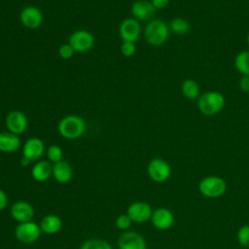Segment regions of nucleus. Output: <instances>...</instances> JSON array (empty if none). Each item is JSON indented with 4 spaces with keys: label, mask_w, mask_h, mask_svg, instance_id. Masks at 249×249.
Masks as SVG:
<instances>
[{
    "label": "nucleus",
    "mask_w": 249,
    "mask_h": 249,
    "mask_svg": "<svg viewBox=\"0 0 249 249\" xmlns=\"http://www.w3.org/2000/svg\"><path fill=\"white\" fill-rule=\"evenodd\" d=\"M226 98L217 90H209L201 93L197 98V109L204 116H215L225 107Z\"/></svg>",
    "instance_id": "1"
},
{
    "label": "nucleus",
    "mask_w": 249,
    "mask_h": 249,
    "mask_svg": "<svg viewBox=\"0 0 249 249\" xmlns=\"http://www.w3.org/2000/svg\"><path fill=\"white\" fill-rule=\"evenodd\" d=\"M169 33L170 29L165 21L161 19H152L145 26L144 38L149 45L160 47L168 40Z\"/></svg>",
    "instance_id": "2"
},
{
    "label": "nucleus",
    "mask_w": 249,
    "mask_h": 249,
    "mask_svg": "<svg viewBox=\"0 0 249 249\" xmlns=\"http://www.w3.org/2000/svg\"><path fill=\"white\" fill-rule=\"evenodd\" d=\"M57 130L63 138L69 140L77 139L85 133L86 123L80 116L68 115L59 121Z\"/></svg>",
    "instance_id": "3"
},
{
    "label": "nucleus",
    "mask_w": 249,
    "mask_h": 249,
    "mask_svg": "<svg viewBox=\"0 0 249 249\" xmlns=\"http://www.w3.org/2000/svg\"><path fill=\"white\" fill-rule=\"evenodd\" d=\"M200 194L206 197L215 198L222 196L227 190L226 181L219 176H207L198 184Z\"/></svg>",
    "instance_id": "4"
},
{
    "label": "nucleus",
    "mask_w": 249,
    "mask_h": 249,
    "mask_svg": "<svg viewBox=\"0 0 249 249\" xmlns=\"http://www.w3.org/2000/svg\"><path fill=\"white\" fill-rule=\"evenodd\" d=\"M41 234L42 231L39 224L33 221L19 223L15 230L16 238L24 244H32L36 242L40 238Z\"/></svg>",
    "instance_id": "5"
},
{
    "label": "nucleus",
    "mask_w": 249,
    "mask_h": 249,
    "mask_svg": "<svg viewBox=\"0 0 249 249\" xmlns=\"http://www.w3.org/2000/svg\"><path fill=\"white\" fill-rule=\"evenodd\" d=\"M147 172L153 181L157 183H162L169 179L171 175V167L169 163L164 160L155 158L148 163Z\"/></svg>",
    "instance_id": "6"
},
{
    "label": "nucleus",
    "mask_w": 249,
    "mask_h": 249,
    "mask_svg": "<svg viewBox=\"0 0 249 249\" xmlns=\"http://www.w3.org/2000/svg\"><path fill=\"white\" fill-rule=\"evenodd\" d=\"M68 43L75 53H87L93 47L94 37L87 30H76L70 35Z\"/></svg>",
    "instance_id": "7"
},
{
    "label": "nucleus",
    "mask_w": 249,
    "mask_h": 249,
    "mask_svg": "<svg viewBox=\"0 0 249 249\" xmlns=\"http://www.w3.org/2000/svg\"><path fill=\"white\" fill-rule=\"evenodd\" d=\"M141 34V26L134 18H127L123 19L119 26V35L123 42H133L138 40Z\"/></svg>",
    "instance_id": "8"
},
{
    "label": "nucleus",
    "mask_w": 249,
    "mask_h": 249,
    "mask_svg": "<svg viewBox=\"0 0 249 249\" xmlns=\"http://www.w3.org/2000/svg\"><path fill=\"white\" fill-rule=\"evenodd\" d=\"M10 214L12 218L19 224L32 221L35 215V210L28 201L18 200L12 204Z\"/></svg>",
    "instance_id": "9"
},
{
    "label": "nucleus",
    "mask_w": 249,
    "mask_h": 249,
    "mask_svg": "<svg viewBox=\"0 0 249 249\" xmlns=\"http://www.w3.org/2000/svg\"><path fill=\"white\" fill-rule=\"evenodd\" d=\"M126 214L134 223H145L151 220L153 210L150 204L145 201L132 202L126 210Z\"/></svg>",
    "instance_id": "10"
},
{
    "label": "nucleus",
    "mask_w": 249,
    "mask_h": 249,
    "mask_svg": "<svg viewBox=\"0 0 249 249\" xmlns=\"http://www.w3.org/2000/svg\"><path fill=\"white\" fill-rule=\"evenodd\" d=\"M5 123L8 131L17 135L23 133L28 125V121L25 114L18 110H13L9 112Z\"/></svg>",
    "instance_id": "11"
},
{
    "label": "nucleus",
    "mask_w": 249,
    "mask_h": 249,
    "mask_svg": "<svg viewBox=\"0 0 249 249\" xmlns=\"http://www.w3.org/2000/svg\"><path fill=\"white\" fill-rule=\"evenodd\" d=\"M19 20L24 27L28 29H36L43 22L42 11L35 6H27L21 10Z\"/></svg>",
    "instance_id": "12"
},
{
    "label": "nucleus",
    "mask_w": 249,
    "mask_h": 249,
    "mask_svg": "<svg viewBox=\"0 0 249 249\" xmlns=\"http://www.w3.org/2000/svg\"><path fill=\"white\" fill-rule=\"evenodd\" d=\"M156 9L152 5L151 1L137 0L133 2L131 6V14L135 19L146 21L152 20L156 15Z\"/></svg>",
    "instance_id": "13"
},
{
    "label": "nucleus",
    "mask_w": 249,
    "mask_h": 249,
    "mask_svg": "<svg viewBox=\"0 0 249 249\" xmlns=\"http://www.w3.org/2000/svg\"><path fill=\"white\" fill-rule=\"evenodd\" d=\"M119 249H147L145 239L137 232L124 231L118 239Z\"/></svg>",
    "instance_id": "14"
},
{
    "label": "nucleus",
    "mask_w": 249,
    "mask_h": 249,
    "mask_svg": "<svg viewBox=\"0 0 249 249\" xmlns=\"http://www.w3.org/2000/svg\"><path fill=\"white\" fill-rule=\"evenodd\" d=\"M45 152V144L38 137H32L27 139L22 146V156L33 160H38L41 159Z\"/></svg>",
    "instance_id": "15"
},
{
    "label": "nucleus",
    "mask_w": 249,
    "mask_h": 249,
    "mask_svg": "<svg viewBox=\"0 0 249 249\" xmlns=\"http://www.w3.org/2000/svg\"><path fill=\"white\" fill-rule=\"evenodd\" d=\"M151 222L155 228L164 231L171 228L173 225L174 215L169 209L165 207H160L153 211Z\"/></svg>",
    "instance_id": "16"
},
{
    "label": "nucleus",
    "mask_w": 249,
    "mask_h": 249,
    "mask_svg": "<svg viewBox=\"0 0 249 249\" xmlns=\"http://www.w3.org/2000/svg\"><path fill=\"white\" fill-rule=\"evenodd\" d=\"M53 177L60 184L68 183L73 177V168L71 164L65 160H60L53 164Z\"/></svg>",
    "instance_id": "17"
},
{
    "label": "nucleus",
    "mask_w": 249,
    "mask_h": 249,
    "mask_svg": "<svg viewBox=\"0 0 249 249\" xmlns=\"http://www.w3.org/2000/svg\"><path fill=\"white\" fill-rule=\"evenodd\" d=\"M31 176L37 182H46L53 176V165L49 160H38L31 168Z\"/></svg>",
    "instance_id": "18"
},
{
    "label": "nucleus",
    "mask_w": 249,
    "mask_h": 249,
    "mask_svg": "<svg viewBox=\"0 0 249 249\" xmlns=\"http://www.w3.org/2000/svg\"><path fill=\"white\" fill-rule=\"evenodd\" d=\"M20 147V139L18 135L10 131L0 132V152L14 153Z\"/></svg>",
    "instance_id": "19"
},
{
    "label": "nucleus",
    "mask_w": 249,
    "mask_h": 249,
    "mask_svg": "<svg viewBox=\"0 0 249 249\" xmlns=\"http://www.w3.org/2000/svg\"><path fill=\"white\" fill-rule=\"evenodd\" d=\"M39 226L42 232L46 234H54L61 230L62 221L60 217L55 214H48L43 217Z\"/></svg>",
    "instance_id": "20"
},
{
    "label": "nucleus",
    "mask_w": 249,
    "mask_h": 249,
    "mask_svg": "<svg viewBox=\"0 0 249 249\" xmlns=\"http://www.w3.org/2000/svg\"><path fill=\"white\" fill-rule=\"evenodd\" d=\"M181 91L182 94L190 100L197 99L200 95V88L193 79H186L183 81L181 85Z\"/></svg>",
    "instance_id": "21"
},
{
    "label": "nucleus",
    "mask_w": 249,
    "mask_h": 249,
    "mask_svg": "<svg viewBox=\"0 0 249 249\" xmlns=\"http://www.w3.org/2000/svg\"><path fill=\"white\" fill-rule=\"evenodd\" d=\"M169 29L172 33L176 35H185L187 34L191 29L190 22L184 18H174L168 24Z\"/></svg>",
    "instance_id": "22"
},
{
    "label": "nucleus",
    "mask_w": 249,
    "mask_h": 249,
    "mask_svg": "<svg viewBox=\"0 0 249 249\" xmlns=\"http://www.w3.org/2000/svg\"><path fill=\"white\" fill-rule=\"evenodd\" d=\"M235 69L243 76H249V51H241L234 58Z\"/></svg>",
    "instance_id": "23"
},
{
    "label": "nucleus",
    "mask_w": 249,
    "mask_h": 249,
    "mask_svg": "<svg viewBox=\"0 0 249 249\" xmlns=\"http://www.w3.org/2000/svg\"><path fill=\"white\" fill-rule=\"evenodd\" d=\"M80 249H112V247L106 240L99 238H91L86 240L81 245Z\"/></svg>",
    "instance_id": "24"
},
{
    "label": "nucleus",
    "mask_w": 249,
    "mask_h": 249,
    "mask_svg": "<svg viewBox=\"0 0 249 249\" xmlns=\"http://www.w3.org/2000/svg\"><path fill=\"white\" fill-rule=\"evenodd\" d=\"M47 158L50 162L56 163L62 160L63 158V151L58 145H51L47 149Z\"/></svg>",
    "instance_id": "25"
},
{
    "label": "nucleus",
    "mask_w": 249,
    "mask_h": 249,
    "mask_svg": "<svg viewBox=\"0 0 249 249\" xmlns=\"http://www.w3.org/2000/svg\"><path fill=\"white\" fill-rule=\"evenodd\" d=\"M237 240L243 247H249V226H242L237 231Z\"/></svg>",
    "instance_id": "26"
},
{
    "label": "nucleus",
    "mask_w": 249,
    "mask_h": 249,
    "mask_svg": "<svg viewBox=\"0 0 249 249\" xmlns=\"http://www.w3.org/2000/svg\"><path fill=\"white\" fill-rule=\"evenodd\" d=\"M131 223H132V221L130 220V218L128 217V215L126 213L118 216L116 221H115L117 229H119L121 231L128 230L130 228V226H131Z\"/></svg>",
    "instance_id": "27"
},
{
    "label": "nucleus",
    "mask_w": 249,
    "mask_h": 249,
    "mask_svg": "<svg viewBox=\"0 0 249 249\" xmlns=\"http://www.w3.org/2000/svg\"><path fill=\"white\" fill-rule=\"evenodd\" d=\"M121 53L125 57H130L136 53V45L133 42H123L121 45Z\"/></svg>",
    "instance_id": "28"
},
{
    "label": "nucleus",
    "mask_w": 249,
    "mask_h": 249,
    "mask_svg": "<svg viewBox=\"0 0 249 249\" xmlns=\"http://www.w3.org/2000/svg\"><path fill=\"white\" fill-rule=\"evenodd\" d=\"M75 51L73 50V48L70 46V44H63L58 48V55L62 58V59H69L73 56Z\"/></svg>",
    "instance_id": "29"
},
{
    "label": "nucleus",
    "mask_w": 249,
    "mask_h": 249,
    "mask_svg": "<svg viewBox=\"0 0 249 249\" xmlns=\"http://www.w3.org/2000/svg\"><path fill=\"white\" fill-rule=\"evenodd\" d=\"M238 88L243 92H249V76H241L238 80Z\"/></svg>",
    "instance_id": "30"
},
{
    "label": "nucleus",
    "mask_w": 249,
    "mask_h": 249,
    "mask_svg": "<svg viewBox=\"0 0 249 249\" xmlns=\"http://www.w3.org/2000/svg\"><path fill=\"white\" fill-rule=\"evenodd\" d=\"M170 0H151L152 5L156 10H161L169 5Z\"/></svg>",
    "instance_id": "31"
},
{
    "label": "nucleus",
    "mask_w": 249,
    "mask_h": 249,
    "mask_svg": "<svg viewBox=\"0 0 249 249\" xmlns=\"http://www.w3.org/2000/svg\"><path fill=\"white\" fill-rule=\"evenodd\" d=\"M8 205V196L6 193L0 188V211L4 210Z\"/></svg>",
    "instance_id": "32"
},
{
    "label": "nucleus",
    "mask_w": 249,
    "mask_h": 249,
    "mask_svg": "<svg viewBox=\"0 0 249 249\" xmlns=\"http://www.w3.org/2000/svg\"><path fill=\"white\" fill-rule=\"evenodd\" d=\"M30 162H31V160H28L27 158H25V157H21V159H20V164L22 165V166H28L29 164H30Z\"/></svg>",
    "instance_id": "33"
},
{
    "label": "nucleus",
    "mask_w": 249,
    "mask_h": 249,
    "mask_svg": "<svg viewBox=\"0 0 249 249\" xmlns=\"http://www.w3.org/2000/svg\"><path fill=\"white\" fill-rule=\"evenodd\" d=\"M246 42H247V45H248V47H249V32H248V34H247V36H246Z\"/></svg>",
    "instance_id": "34"
}]
</instances>
